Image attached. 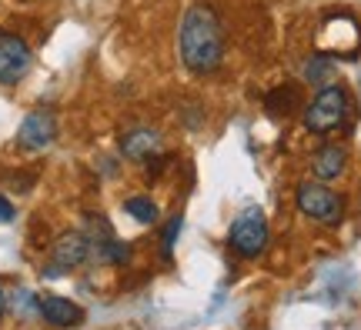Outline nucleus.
I'll return each mask as SVG.
<instances>
[{
    "mask_svg": "<svg viewBox=\"0 0 361 330\" xmlns=\"http://www.w3.org/2000/svg\"><path fill=\"white\" fill-rule=\"evenodd\" d=\"M178 51L191 74H211L224 61V27L214 7L191 4L178 27Z\"/></svg>",
    "mask_w": 361,
    "mask_h": 330,
    "instance_id": "f257e3e1",
    "label": "nucleus"
},
{
    "mask_svg": "<svg viewBox=\"0 0 361 330\" xmlns=\"http://www.w3.org/2000/svg\"><path fill=\"white\" fill-rule=\"evenodd\" d=\"M351 110V97L345 87H338V84H328V87H318L314 94V101L305 107V114H301V124L308 134H331L335 127L345 124V117Z\"/></svg>",
    "mask_w": 361,
    "mask_h": 330,
    "instance_id": "f03ea898",
    "label": "nucleus"
},
{
    "mask_svg": "<svg viewBox=\"0 0 361 330\" xmlns=\"http://www.w3.org/2000/svg\"><path fill=\"white\" fill-rule=\"evenodd\" d=\"M271 241V227H268V217L261 207H245L241 214L234 217L231 234H228V243L238 257L245 260H258L264 250H268Z\"/></svg>",
    "mask_w": 361,
    "mask_h": 330,
    "instance_id": "7ed1b4c3",
    "label": "nucleus"
},
{
    "mask_svg": "<svg viewBox=\"0 0 361 330\" xmlns=\"http://www.w3.org/2000/svg\"><path fill=\"white\" fill-rule=\"evenodd\" d=\"M295 203H298V210L308 217V220L324 224V227H338V224H341V217H345V201H341L331 187L318 184V180H305V184H298Z\"/></svg>",
    "mask_w": 361,
    "mask_h": 330,
    "instance_id": "20e7f679",
    "label": "nucleus"
},
{
    "mask_svg": "<svg viewBox=\"0 0 361 330\" xmlns=\"http://www.w3.org/2000/svg\"><path fill=\"white\" fill-rule=\"evenodd\" d=\"M90 260V237L84 230H64L51 247V267L44 270V277H64L71 270Z\"/></svg>",
    "mask_w": 361,
    "mask_h": 330,
    "instance_id": "39448f33",
    "label": "nucleus"
},
{
    "mask_svg": "<svg viewBox=\"0 0 361 330\" xmlns=\"http://www.w3.org/2000/svg\"><path fill=\"white\" fill-rule=\"evenodd\" d=\"M34 64V51L20 34H11V30H0V84L4 87H13L27 77Z\"/></svg>",
    "mask_w": 361,
    "mask_h": 330,
    "instance_id": "423d86ee",
    "label": "nucleus"
},
{
    "mask_svg": "<svg viewBox=\"0 0 361 330\" xmlns=\"http://www.w3.org/2000/svg\"><path fill=\"white\" fill-rule=\"evenodd\" d=\"M54 140H57V114H54L51 107H37V110H30V114L20 120V127H17V147L20 151H47Z\"/></svg>",
    "mask_w": 361,
    "mask_h": 330,
    "instance_id": "0eeeda50",
    "label": "nucleus"
},
{
    "mask_svg": "<svg viewBox=\"0 0 361 330\" xmlns=\"http://www.w3.org/2000/svg\"><path fill=\"white\" fill-rule=\"evenodd\" d=\"M157 147H161V134L154 127H130L121 137V157L137 160V164L147 160V157H154Z\"/></svg>",
    "mask_w": 361,
    "mask_h": 330,
    "instance_id": "6e6552de",
    "label": "nucleus"
},
{
    "mask_svg": "<svg viewBox=\"0 0 361 330\" xmlns=\"http://www.w3.org/2000/svg\"><path fill=\"white\" fill-rule=\"evenodd\" d=\"M40 317L47 320L51 327H78L84 320V307L67 300V297H40Z\"/></svg>",
    "mask_w": 361,
    "mask_h": 330,
    "instance_id": "1a4fd4ad",
    "label": "nucleus"
},
{
    "mask_svg": "<svg viewBox=\"0 0 361 330\" xmlns=\"http://www.w3.org/2000/svg\"><path fill=\"white\" fill-rule=\"evenodd\" d=\"M345 167H348V151L338 144H324L311 153V170L318 180H338L345 174Z\"/></svg>",
    "mask_w": 361,
    "mask_h": 330,
    "instance_id": "9d476101",
    "label": "nucleus"
},
{
    "mask_svg": "<svg viewBox=\"0 0 361 330\" xmlns=\"http://www.w3.org/2000/svg\"><path fill=\"white\" fill-rule=\"evenodd\" d=\"M301 77L308 80V84H314V87H328V80L335 77V61H331V53H311L308 61H305V67H301Z\"/></svg>",
    "mask_w": 361,
    "mask_h": 330,
    "instance_id": "9b49d317",
    "label": "nucleus"
},
{
    "mask_svg": "<svg viewBox=\"0 0 361 330\" xmlns=\"http://www.w3.org/2000/svg\"><path fill=\"white\" fill-rule=\"evenodd\" d=\"M124 210H128L130 220H137V224H144V227H151V224H157V220H161L157 203L151 201V197H144V193H137V197H128V201H124Z\"/></svg>",
    "mask_w": 361,
    "mask_h": 330,
    "instance_id": "f8f14e48",
    "label": "nucleus"
},
{
    "mask_svg": "<svg viewBox=\"0 0 361 330\" xmlns=\"http://www.w3.org/2000/svg\"><path fill=\"white\" fill-rule=\"evenodd\" d=\"M178 234H180V217H174L168 227H164V257H171V247L178 241Z\"/></svg>",
    "mask_w": 361,
    "mask_h": 330,
    "instance_id": "ddd939ff",
    "label": "nucleus"
},
{
    "mask_svg": "<svg viewBox=\"0 0 361 330\" xmlns=\"http://www.w3.org/2000/svg\"><path fill=\"white\" fill-rule=\"evenodd\" d=\"M11 220H13V203L0 193V224H11Z\"/></svg>",
    "mask_w": 361,
    "mask_h": 330,
    "instance_id": "4468645a",
    "label": "nucleus"
},
{
    "mask_svg": "<svg viewBox=\"0 0 361 330\" xmlns=\"http://www.w3.org/2000/svg\"><path fill=\"white\" fill-rule=\"evenodd\" d=\"M4 310H7V293H4V287H0V317H4Z\"/></svg>",
    "mask_w": 361,
    "mask_h": 330,
    "instance_id": "2eb2a0df",
    "label": "nucleus"
}]
</instances>
